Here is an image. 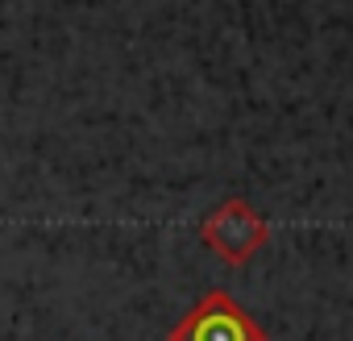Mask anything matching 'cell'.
<instances>
[{"label":"cell","instance_id":"cell-1","mask_svg":"<svg viewBox=\"0 0 353 341\" xmlns=\"http://www.w3.org/2000/svg\"><path fill=\"white\" fill-rule=\"evenodd\" d=\"M200 242H204L225 266H245L258 250H266L270 225H266V217H262L250 200L233 196V200L216 204V208L200 221Z\"/></svg>","mask_w":353,"mask_h":341},{"label":"cell","instance_id":"cell-2","mask_svg":"<svg viewBox=\"0 0 353 341\" xmlns=\"http://www.w3.org/2000/svg\"><path fill=\"white\" fill-rule=\"evenodd\" d=\"M166 341H270V337L225 287H212L188 308V316H179Z\"/></svg>","mask_w":353,"mask_h":341}]
</instances>
